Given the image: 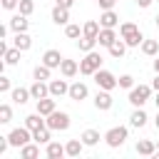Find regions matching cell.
I'll list each match as a JSON object with an SVG mask.
<instances>
[{"label":"cell","instance_id":"obj_1","mask_svg":"<svg viewBox=\"0 0 159 159\" xmlns=\"http://www.w3.org/2000/svg\"><path fill=\"white\" fill-rule=\"evenodd\" d=\"M119 37L127 42V47H139L144 42V35H142L139 25H134V22H122L119 25Z\"/></svg>","mask_w":159,"mask_h":159},{"label":"cell","instance_id":"obj_2","mask_svg":"<svg viewBox=\"0 0 159 159\" xmlns=\"http://www.w3.org/2000/svg\"><path fill=\"white\" fill-rule=\"evenodd\" d=\"M97 70H102V55H99L97 50H92V52H84V57L80 60V75H87V77H92Z\"/></svg>","mask_w":159,"mask_h":159},{"label":"cell","instance_id":"obj_3","mask_svg":"<svg viewBox=\"0 0 159 159\" xmlns=\"http://www.w3.org/2000/svg\"><path fill=\"white\" fill-rule=\"evenodd\" d=\"M152 92H154L152 84H134V87L129 89V104H132V107H144V104L149 102Z\"/></svg>","mask_w":159,"mask_h":159},{"label":"cell","instance_id":"obj_4","mask_svg":"<svg viewBox=\"0 0 159 159\" xmlns=\"http://www.w3.org/2000/svg\"><path fill=\"white\" fill-rule=\"evenodd\" d=\"M127 139H129V129H127V127H109V129L104 132V142H107V147H112V149H119Z\"/></svg>","mask_w":159,"mask_h":159},{"label":"cell","instance_id":"obj_5","mask_svg":"<svg viewBox=\"0 0 159 159\" xmlns=\"http://www.w3.org/2000/svg\"><path fill=\"white\" fill-rule=\"evenodd\" d=\"M45 122H47V127H50L52 132H65V129H70V122H72V119H70L67 112H57V109H55L52 114L45 117Z\"/></svg>","mask_w":159,"mask_h":159},{"label":"cell","instance_id":"obj_6","mask_svg":"<svg viewBox=\"0 0 159 159\" xmlns=\"http://www.w3.org/2000/svg\"><path fill=\"white\" fill-rule=\"evenodd\" d=\"M92 77H94V82H97L99 89H109V92H112V89L119 87V77H114L109 70H97Z\"/></svg>","mask_w":159,"mask_h":159},{"label":"cell","instance_id":"obj_7","mask_svg":"<svg viewBox=\"0 0 159 159\" xmlns=\"http://www.w3.org/2000/svg\"><path fill=\"white\" fill-rule=\"evenodd\" d=\"M7 139H10V147H25L27 142H32V132L27 127H15L7 134Z\"/></svg>","mask_w":159,"mask_h":159},{"label":"cell","instance_id":"obj_8","mask_svg":"<svg viewBox=\"0 0 159 159\" xmlns=\"http://www.w3.org/2000/svg\"><path fill=\"white\" fill-rule=\"evenodd\" d=\"M67 97H70V99H75V102H82V99H87V97H89V89H87V84H84V82H80V80H77V82H72V84H70Z\"/></svg>","mask_w":159,"mask_h":159},{"label":"cell","instance_id":"obj_9","mask_svg":"<svg viewBox=\"0 0 159 159\" xmlns=\"http://www.w3.org/2000/svg\"><path fill=\"white\" fill-rule=\"evenodd\" d=\"M112 104H114V99H112L109 89H99V92L94 94V107H97L99 112H107V109H112Z\"/></svg>","mask_w":159,"mask_h":159},{"label":"cell","instance_id":"obj_10","mask_svg":"<svg viewBox=\"0 0 159 159\" xmlns=\"http://www.w3.org/2000/svg\"><path fill=\"white\" fill-rule=\"evenodd\" d=\"M47 84H50V97H55V99H57V97H65V94L70 92L67 77H65V80H50Z\"/></svg>","mask_w":159,"mask_h":159},{"label":"cell","instance_id":"obj_11","mask_svg":"<svg viewBox=\"0 0 159 159\" xmlns=\"http://www.w3.org/2000/svg\"><path fill=\"white\" fill-rule=\"evenodd\" d=\"M62 55H60V50H45V55H42V65H47V67H52V70H60V65H62Z\"/></svg>","mask_w":159,"mask_h":159},{"label":"cell","instance_id":"obj_12","mask_svg":"<svg viewBox=\"0 0 159 159\" xmlns=\"http://www.w3.org/2000/svg\"><path fill=\"white\" fill-rule=\"evenodd\" d=\"M30 94H32V99L37 102V99H42V97H50V84L47 82H42V80H35L32 84H30Z\"/></svg>","mask_w":159,"mask_h":159},{"label":"cell","instance_id":"obj_13","mask_svg":"<svg viewBox=\"0 0 159 159\" xmlns=\"http://www.w3.org/2000/svg\"><path fill=\"white\" fill-rule=\"evenodd\" d=\"M45 157H47V159H62V157H67L65 144H60V142H47V144H45Z\"/></svg>","mask_w":159,"mask_h":159},{"label":"cell","instance_id":"obj_14","mask_svg":"<svg viewBox=\"0 0 159 159\" xmlns=\"http://www.w3.org/2000/svg\"><path fill=\"white\" fill-rule=\"evenodd\" d=\"M27 27H30L27 15L17 12V15H12V17H10V30H12V32H27Z\"/></svg>","mask_w":159,"mask_h":159},{"label":"cell","instance_id":"obj_15","mask_svg":"<svg viewBox=\"0 0 159 159\" xmlns=\"http://www.w3.org/2000/svg\"><path fill=\"white\" fill-rule=\"evenodd\" d=\"M134 149H137V154H142V157H154V154H157V144H154L152 139H139V142L134 144Z\"/></svg>","mask_w":159,"mask_h":159},{"label":"cell","instance_id":"obj_16","mask_svg":"<svg viewBox=\"0 0 159 159\" xmlns=\"http://www.w3.org/2000/svg\"><path fill=\"white\" fill-rule=\"evenodd\" d=\"M55 109H57V102H55V97H42V99H37V112H40L42 117L52 114Z\"/></svg>","mask_w":159,"mask_h":159},{"label":"cell","instance_id":"obj_17","mask_svg":"<svg viewBox=\"0 0 159 159\" xmlns=\"http://www.w3.org/2000/svg\"><path fill=\"white\" fill-rule=\"evenodd\" d=\"M147 112L142 109V107H134V112H132V117H129V127H134V129H142L144 124H147Z\"/></svg>","mask_w":159,"mask_h":159},{"label":"cell","instance_id":"obj_18","mask_svg":"<svg viewBox=\"0 0 159 159\" xmlns=\"http://www.w3.org/2000/svg\"><path fill=\"white\" fill-rule=\"evenodd\" d=\"M25 127H27L30 132H35V129L47 127V122H45V117H42L40 112H35V114H27V117H25Z\"/></svg>","mask_w":159,"mask_h":159},{"label":"cell","instance_id":"obj_19","mask_svg":"<svg viewBox=\"0 0 159 159\" xmlns=\"http://www.w3.org/2000/svg\"><path fill=\"white\" fill-rule=\"evenodd\" d=\"M52 22L55 25H67L70 22V10L62 7V5H55L52 7Z\"/></svg>","mask_w":159,"mask_h":159},{"label":"cell","instance_id":"obj_20","mask_svg":"<svg viewBox=\"0 0 159 159\" xmlns=\"http://www.w3.org/2000/svg\"><path fill=\"white\" fill-rule=\"evenodd\" d=\"M99 25H102V27H117V25H119V15H117L114 10H102Z\"/></svg>","mask_w":159,"mask_h":159},{"label":"cell","instance_id":"obj_21","mask_svg":"<svg viewBox=\"0 0 159 159\" xmlns=\"http://www.w3.org/2000/svg\"><path fill=\"white\" fill-rule=\"evenodd\" d=\"M114 40H117V32H114V27H102V30H99V35H97V42H99L102 47H109Z\"/></svg>","mask_w":159,"mask_h":159},{"label":"cell","instance_id":"obj_22","mask_svg":"<svg viewBox=\"0 0 159 159\" xmlns=\"http://www.w3.org/2000/svg\"><path fill=\"white\" fill-rule=\"evenodd\" d=\"M12 45H15L17 50L27 52V50L32 47V37H30L27 32H15V37H12Z\"/></svg>","mask_w":159,"mask_h":159},{"label":"cell","instance_id":"obj_23","mask_svg":"<svg viewBox=\"0 0 159 159\" xmlns=\"http://www.w3.org/2000/svg\"><path fill=\"white\" fill-rule=\"evenodd\" d=\"M60 72H62V77H67V80H70V77H75V75L80 72V62H75V60H67V57H65V60H62V65H60Z\"/></svg>","mask_w":159,"mask_h":159},{"label":"cell","instance_id":"obj_24","mask_svg":"<svg viewBox=\"0 0 159 159\" xmlns=\"http://www.w3.org/2000/svg\"><path fill=\"white\" fill-rule=\"evenodd\" d=\"M10 97H12V102H15V104H25L27 99H32V94H30V87H12Z\"/></svg>","mask_w":159,"mask_h":159},{"label":"cell","instance_id":"obj_25","mask_svg":"<svg viewBox=\"0 0 159 159\" xmlns=\"http://www.w3.org/2000/svg\"><path fill=\"white\" fill-rule=\"evenodd\" d=\"M20 157L22 159H37L40 157V144L32 139V142H27L25 147H20Z\"/></svg>","mask_w":159,"mask_h":159},{"label":"cell","instance_id":"obj_26","mask_svg":"<svg viewBox=\"0 0 159 159\" xmlns=\"http://www.w3.org/2000/svg\"><path fill=\"white\" fill-rule=\"evenodd\" d=\"M80 139L84 142V147H97V144H99V139H104V137H99V132H97V129H84V132L80 134Z\"/></svg>","mask_w":159,"mask_h":159},{"label":"cell","instance_id":"obj_27","mask_svg":"<svg viewBox=\"0 0 159 159\" xmlns=\"http://www.w3.org/2000/svg\"><path fill=\"white\" fill-rule=\"evenodd\" d=\"M82 149H84V142H82V139H70V142L65 144L67 157H80V154H82Z\"/></svg>","mask_w":159,"mask_h":159},{"label":"cell","instance_id":"obj_28","mask_svg":"<svg viewBox=\"0 0 159 159\" xmlns=\"http://www.w3.org/2000/svg\"><path fill=\"white\" fill-rule=\"evenodd\" d=\"M99 30H102L99 20H87V22L82 25V35H87V37H97V35H99Z\"/></svg>","mask_w":159,"mask_h":159},{"label":"cell","instance_id":"obj_29","mask_svg":"<svg viewBox=\"0 0 159 159\" xmlns=\"http://www.w3.org/2000/svg\"><path fill=\"white\" fill-rule=\"evenodd\" d=\"M97 45H99V42H97V37H87V35H82V37L77 40V47H80V52H92Z\"/></svg>","mask_w":159,"mask_h":159},{"label":"cell","instance_id":"obj_30","mask_svg":"<svg viewBox=\"0 0 159 159\" xmlns=\"http://www.w3.org/2000/svg\"><path fill=\"white\" fill-rule=\"evenodd\" d=\"M142 52H144L147 57H157V55H159V40H147V37H144Z\"/></svg>","mask_w":159,"mask_h":159},{"label":"cell","instance_id":"obj_31","mask_svg":"<svg viewBox=\"0 0 159 159\" xmlns=\"http://www.w3.org/2000/svg\"><path fill=\"white\" fill-rule=\"evenodd\" d=\"M107 50H109V55H112L114 60H119V57H124V52H127V42H124V40H114Z\"/></svg>","mask_w":159,"mask_h":159},{"label":"cell","instance_id":"obj_32","mask_svg":"<svg viewBox=\"0 0 159 159\" xmlns=\"http://www.w3.org/2000/svg\"><path fill=\"white\" fill-rule=\"evenodd\" d=\"M32 77H35V80H42V82H47V80L52 77V67H47V65H42V62H40V65L32 70Z\"/></svg>","mask_w":159,"mask_h":159},{"label":"cell","instance_id":"obj_33","mask_svg":"<svg viewBox=\"0 0 159 159\" xmlns=\"http://www.w3.org/2000/svg\"><path fill=\"white\" fill-rule=\"evenodd\" d=\"M20 52H22V50H17L15 45H12V47H7V50H5V55H2L5 65H17V62H20Z\"/></svg>","mask_w":159,"mask_h":159},{"label":"cell","instance_id":"obj_34","mask_svg":"<svg viewBox=\"0 0 159 159\" xmlns=\"http://www.w3.org/2000/svg\"><path fill=\"white\" fill-rule=\"evenodd\" d=\"M50 132H52L50 127H42V129H35V132H32V139H35L37 144H47V142H52V139H50Z\"/></svg>","mask_w":159,"mask_h":159},{"label":"cell","instance_id":"obj_35","mask_svg":"<svg viewBox=\"0 0 159 159\" xmlns=\"http://www.w3.org/2000/svg\"><path fill=\"white\" fill-rule=\"evenodd\" d=\"M65 35H67L70 40H80V37H82V27L75 25V22H67V25H65Z\"/></svg>","mask_w":159,"mask_h":159},{"label":"cell","instance_id":"obj_36","mask_svg":"<svg viewBox=\"0 0 159 159\" xmlns=\"http://www.w3.org/2000/svg\"><path fill=\"white\" fill-rule=\"evenodd\" d=\"M12 119V107L5 102V104H0V124H7Z\"/></svg>","mask_w":159,"mask_h":159},{"label":"cell","instance_id":"obj_37","mask_svg":"<svg viewBox=\"0 0 159 159\" xmlns=\"http://www.w3.org/2000/svg\"><path fill=\"white\" fill-rule=\"evenodd\" d=\"M17 10H20L22 15H27V17H30V15L35 12V0H20V5H17Z\"/></svg>","mask_w":159,"mask_h":159},{"label":"cell","instance_id":"obj_38","mask_svg":"<svg viewBox=\"0 0 159 159\" xmlns=\"http://www.w3.org/2000/svg\"><path fill=\"white\" fill-rule=\"evenodd\" d=\"M119 87L122 89H132L134 87V77L132 75H119Z\"/></svg>","mask_w":159,"mask_h":159},{"label":"cell","instance_id":"obj_39","mask_svg":"<svg viewBox=\"0 0 159 159\" xmlns=\"http://www.w3.org/2000/svg\"><path fill=\"white\" fill-rule=\"evenodd\" d=\"M0 92H2V94L12 92V82H10V77H2V75H0Z\"/></svg>","mask_w":159,"mask_h":159},{"label":"cell","instance_id":"obj_40","mask_svg":"<svg viewBox=\"0 0 159 159\" xmlns=\"http://www.w3.org/2000/svg\"><path fill=\"white\" fill-rule=\"evenodd\" d=\"M97 2L102 10H114V5H117V0H97Z\"/></svg>","mask_w":159,"mask_h":159},{"label":"cell","instance_id":"obj_41","mask_svg":"<svg viewBox=\"0 0 159 159\" xmlns=\"http://www.w3.org/2000/svg\"><path fill=\"white\" fill-rule=\"evenodd\" d=\"M20 5V0H2V10H15Z\"/></svg>","mask_w":159,"mask_h":159},{"label":"cell","instance_id":"obj_42","mask_svg":"<svg viewBox=\"0 0 159 159\" xmlns=\"http://www.w3.org/2000/svg\"><path fill=\"white\" fill-rule=\"evenodd\" d=\"M55 5H62V7H67V10H70V7L75 5V0H55Z\"/></svg>","mask_w":159,"mask_h":159},{"label":"cell","instance_id":"obj_43","mask_svg":"<svg viewBox=\"0 0 159 159\" xmlns=\"http://www.w3.org/2000/svg\"><path fill=\"white\" fill-rule=\"evenodd\" d=\"M152 2H154V0H137V5H139V7H142V10H147V7H149V5H152Z\"/></svg>","mask_w":159,"mask_h":159},{"label":"cell","instance_id":"obj_44","mask_svg":"<svg viewBox=\"0 0 159 159\" xmlns=\"http://www.w3.org/2000/svg\"><path fill=\"white\" fill-rule=\"evenodd\" d=\"M152 87H154V92H159V72H157V77L152 80Z\"/></svg>","mask_w":159,"mask_h":159},{"label":"cell","instance_id":"obj_45","mask_svg":"<svg viewBox=\"0 0 159 159\" xmlns=\"http://www.w3.org/2000/svg\"><path fill=\"white\" fill-rule=\"evenodd\" d=\"M154 72H159V55L154 57Z\"/></svg>","mask_w":159,"mask_h":159},{"label":"cell","instance_id":"obj_46","mask_svg":"<svg viewBox=\"0 0 159 159\" xmlns=\"http://www.w3.org/2000/svg\"><path fill=\"white\" fill-rule=\"evenodd\" d=\"M154 127L159 129V109H157V117H154Z\"/></svg>","mask_w":159,"mask_h":159},{"label":"cell","instance_id":"obj_47","mask_svg":"<svg viewBox=\"0 0 159 159\" xmlns=\"http://www.w3.org/2000/svg\"><path fill=\"white\" fill-rule=\"evenodd\" d=\"M154 104H157V109H159V92L154 94Z\"/></svg>","mask_w":159,"mask_h":159},{"label":"cell","instance_id":"obj_48","mask_svg":"<svg viewBox=\"0 0 159 159\" xmlns=\"http://www.w3.org/2000/svg\"><path fill=\"white\" fill-rule=\"evenodd\" d=\"M154 25H157V27H159V12H157V17H154Z\"/></svg>","mask_w":159,"mask_h":159},{"label":"cell","instance_id":"obj_49","mask_svg":"<svg viewBox=\"0 0 159 159\" xmlns=\"http://www.w3.org/2000/svg\"><path fill=\"white\" fill-rule=\"evenodd\" d=\"M157 152H159V142H157Z\"/></svg>","mask_w":159,"mask_h":159},{"label":"cell","instance_id":"obj_50","mask_svg":"<svg viewBox=\"0 0 159 159\" xmlns=\"http://www.w3.org/2000/svg\"><path fill=\"white\" fill-rule=\"evenodd\" d=\"M157 2H159V0H157Z\"/></svg>","mask_w":159,"mask_h":159}]
</instances>
